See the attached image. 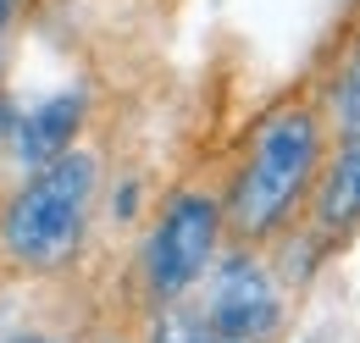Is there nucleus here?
<instances>
[{
	"label": "nucleus",
	"instance_id": "obj_8",
	"mask_svg": "<svg viewBox=\"0 0 360 343\" xmlns=\"http://www.w3.org/2000/svg\"><path fill=\"white\" fill-rule=\"evenodd\" d=\"M150 343H227V338H217V332L188 310V299H178V304H167V316H161V327H155Z\"/></svg>",
	"mask_w": 360,
	"mask_h": 343
},
{
	"label": "nucleus",
	"instance_id": "obj_7",
	"mask_svg": "<svg viewBox=\"0 0 360 343\" xmlns=\"http://www.w3.org/2000/svg\"><path fill=\"white\" fill-rule=\"evenodd\" d=\"M321 117H327L333 138H360V34L338 61V78H333V94L321 100Z\"/></svg>",
	"mask_w": 360,
	"mask_h": 343
},
{
	"label": "nucleus",
	"instance_id": "obj_1",
	"mask_svg": "<svg viewBox=\"0 0 360 343\" xmlns=\"http://www.w3.org/2000/svg\"><path fill=\"white\" fill-rule=\"evenodd\" d=\"M327 144H333V133L321 117V100H311V94L277 100L255 122L244 155H238V172L222 194L227 238L244 250H261L277 233H288L305 216L316 172L327 161Z\"/></svg>",
	"mask_w": 360,
	"mask_h": 343
},
{
	"label": "nucleus",
	"instance_id": "obj_9",
	"mask_svg": "<svg viewBox=\"0 0 360 343\" xmlns=\"http://www.w3.org/2000/svg\"><path fill=\"white\" fill-rule=\"evenodd\" d=\"M6 111H11V100H6V44H0V122H6Z\"/></svg>",
	"mask_w": 360,
	"mask_h": 343
},
{
	"label": "nucleus",
	"instance_id": "obj_6",
	"mask_svg": "<svg viewBox=\"0 0 360 343\" xmlns=\"http://www.w3.org/2000/svg\"><path fill=\"white\" fill-rule=\"evenodd\" d=\"M84 122H89V100H84L78 89H61V94L39 100L34 111H17V117L6 111L0 133H6L11 161L22 172H34V167H45V161H56V155H67V150L78 144Z\"/></svg>",
	"mask_w": 360,
	"mask_h": 343
},
{
	"label": "nucleus",
	"instance_id": "obj_2",
	"mask_svg": "<svg viewBox=\"0 0 360 343\" xmlns=\"http://www.w3.org/2000/svg\"><path fill=\"white\" fill-rule=\"evenodd\" d=\"M94 200H100V155L84 144L22 172V183L0 205V260L28 277L61 271L84 250Z\"/></svg>",
	"mask_w": 360,
	"mask_h": 343
},
{
	"label": "nucleus",
	"instance_id": "obj_5",
	"mask_svg": "<svg viewBox=\"0 0 360 343\" xmlns=\"http://www.w3.org/2000/svg\"><path fill=\"white\" fill-rule=\"evenodd\" d=\"M305 227H311V244L321 250H344L360 233V138L327 144V161L305 200Z\"/></svg>",
	"mask_w": 360,
	"mask_h": 343
},
{
	"label": "nucleus",
	"instance_id": "obj_10",
	"mask_svg": "<svg viewBox=\"0 0 360 343\" xmlns=\"http://www.w3.org/2000/svg\"><path fill=\"white\" fill-rule=\"evenodd\" d=\"M6 343H61V338H50V332H17V338H6Z\"/></svg>",
	"mask_w": 360,
	"mask_h": 343
},
{
	"label": "nucleus",
	"instance_id": "obj_4",
	"mask_svg": "<svg viewBox=\"0 0 360 343\" xmlns=\"http://www.w3.org/2000/svg\"><path fill=\"white\" fill-rule=\"evenodd\" d=\"M205 288L188 294V310L227 343H277L283 327V283L271 277V266L255 250H233L217 255L211 271L200 277Z\"/></svg>",
	"mask_w": 360,
	"mask_h": 343
},
{
	"label": "nucleus",
	"instance_id": "obj_3",
	"mask_svg": "<svg viewBox=\"0 0 360 343\" xmlns=\"http://www.w3.org/2000/svg\"><path fill=\"white\" fill-rule=\"evenodd\" d=\"M227 244L222 221V194L211 188H178L167 194V205L155 211L144 244H139V283L150 304H178L200 288V277L211 271V260Z\"/></svg>",
	"mask_w": 360,
	"mask_h": 343
}]
</instances>
